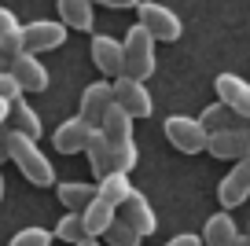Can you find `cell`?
Returning a JSON list of instances; mask_svg holds the SVG:
<instances>
[{"label": "cell", "mask_w": 250, "mask_h": 246, "mask_svg": "<svg viewBox=\"0 0 250 246\" xmlns=\"http://www.w3.org/2000/svg\"><path fill=\"white\" fill-rule=\"evenodd\" d=\"M11 162L22 169V177L33 187H52L55 184V169H52V162H48V154L37 147V140L22 136V132H11Z\"/></svg>", "instance_id": "6da1fadb"}, {"label": "cell", "mask_w": 250, "mask_h": 246, "mask_svg": "<svg viewBox=\"0 0 250 246\" xmlns=\"http://www.w3.org/2000/svg\"><path fill=\"white\" fill-rule=\"evenodd\" d=\"M122 48H125V77H136V81H147L155 74L158 59H155V37L144 30L140 22L122 37Z\"/></svg>", "instance_id": "7a4b0ae2"}, {"label": "cell", "mask_w": 250, "mask_h": 246, "mask_svg": "<svg viewBox=\"0 0 250 246\" xmlns=\"http://www.w3.org/2000/svg\"><path fill=\"white\" fill-rule=\"evenodd\" d=\"M136 15H140V26L151 33L155 41H180V33H184V22H180V15L173 8H166V4H158V0H140L136 4Z\"/></svg>", "instance_id": "3957f363"}, {"label": "cell", "mask_w": 250, "mask_h": 246, "mask_svg": "<svg viewBox=\"0 0 250 246\" xmlns=\"http://www.w3.org/2000/svg\"><path fill=\"white\" fill-rule=\"evenodd\" d=\"M166 140H169L180 154H199V151H206L210 132L203 129V122H199V118L173 114V118H166Z\"/></svg>", "instance_id": "277c9868"}, {"label": "cell", "mask_w": 250, "mask_h": 246, "mask_svg": "<svg viewBox=\"0 0 250 246\" xmlns=\"http://www.w3.org/2000/svg\"><path fill=\"white\" fill-rule=\"evenodd\" d=\"M110 88H114V103L125 110V114L133 118H151V110H155V100H151V92H147V85L144 81H136V77H114L110 81Z\"/></svg>", "instance_id": "5b68a950"}, {"label": "cell", "mask_w": 250, "mask_h": 246, "mask_svg": "<svg viewBox=\"0 0 250 246\" xmlns=\"http://www.w3.org/2000/svg\"><path fill=\"white\" fill-rule=\"evenodd\" d=\"M22 44L26 52L41 55V52H52V48L66 44V26L59 19H37V22H26L22 26Z\"/></svg>", "instance_id": "8992f818"}, {"label": "cell", "mask_w": 250, "mask_h": 246, "mask_svg": "<svg viewBox=\"0 0 250 246\" xmlns=\"http://www.w3.org/2000/svg\"><path fill=\"white\" fill-rule=\"evenodd\" d=\"M206 151L213 158H228V162H239L250 154V125L239 122L235 129H221V132H210L206 140Z\"/></svg>", "instance_id": "52a82bcc"}, {"label": "cell", "mask_w": 250, "mask_h": 246, "mask_svg": "<svg viewBox=\"0 0 250 246\" xmlns=\"http://www.w3.org/2000/svg\"><path fill=\"white\" fill-rule=\"evenodd\" d=\"M247 199H250V154L235 162L232 169L225 173V180L217 184V202H221L225 209L243 206Z\"/></svg>", "instance_id": "ba28073f"}, {"label": "cell", "mask_w": 250, "mask_h": 246, "mask_svg": "<svg viewBox=\"0 0 250 246\" xmlns=\"http://www.w3.org/2000/svg\"><path fill=\"white\" fill-rule=\"evenodd\" d=\"M88 52H92V62H96V70H100L103 77H122L125 74V48H122L118 37L96 33L92 44H88Z\"/></svg>", "instance_id": "9c48e42d"}, {"label": "cell", "mask_w": 250, "mask_h": 246, "mask_svg": "<svg viewBox=\"0 0 250 246\" xmlns=\"http://www.w3.org/2000/svg\"><path fill=\"white\" fill-rule=\"evenodd\" d=\"M8 74L19 81L22 96H26V92H44V88H48V66H44L33 52H19L15 59H11Z\"/></svg>", "instance_id": "30bf717a"}, {"label": "cell", "mask_w": 250, "mask_h": 246, "mask_svg": "<svg viewBox=\"0 0 250 246\" xmlns=\"http://www.w3.org/2000/svg\"><path fill=\"white\" fill-rule=\"evenodd\" d=\"M213 88H217V100L225 103V107H232L243 122H250V81H247V77L221 74L217 81H213Z\"/></svg>", "instance_id": "8fae6325"}, {"label": "cell", "mask_w": 250, "mask_h": 246, "mask_svg": "<svg viewBox=\"0 0 250 246\" xmlns=\"http://www.w3.org/2000/svg\"><path fill=\"white\" fill-rule=\"evenodd\" d=\"M114 107V88H110V81H92V85L81 92V110L78 118H85L92 129H100L103 114Z\"/></svg>", "instance_id": "7c38bea8"}, {"label": "cell", "mask_w": 250, "mask_h": 246, "mask_svg": "<svg viewBox=\"0 0 250 246\" xmlns=\"http://www.w3.org/2000/svg\"><path fill=\"white\" fill-rule=\"evenodd\" d=\"M118 217H122L125 224L133 231H140V235H155V228H158V217H155V209H151V202L144 199L140 191H133L129 199L118 206Z\"/></svg>", "instance_id": "4fadbf2b"}, {"label": "cell", "mask_w": 250, "mask_h": 246, "mask_svg": "<svg viewBox=\"0 0 250 246\" xmlns=\"http://www.w3.org/2000/svg\"><path fill=\"white\" fill-rule=\"evenodd\" d=\"M88 136H92V125H88L85 118H66V122L52 132V144H55L59 154H78V151H85Z\"/></svg>", "instance_id": "5bb4252c"}, {"label": "cell", "mask_w": 250, "mask_h": 246, "mask_svg": "<svg viewBox=\"0 0 250 246\" xmlns=\"http://www.w3.org/2000/svg\"><path fill=\"white\" fill-rule=\"evenodd\" d=\"M8 129L11 132H22V136L30 140H41V132H44V125H41V114L30 107V103L19 96V100H11L8 107Z\"/></svg>", "instance_id": "9a60e30c"}, {"label": "cell", "mask_w": 250, "mask_h": 246, "mask_svg": "<svg viewBox=\"0 0 250 246\" xmlns=\"http://www.w3.org/2000/svg\"><path fill=\"white\" fill-rule=\"evenodd\" d=\"M55 11H59V22L66 30H92L96 22L92 0H55Z\"/></svg>", "instance_id": "2e32d148"}, {"label": "cell", "mask_w": 250, "mask_h": 246, "mask_svg": "<svg viewBox=\"0 0 250 246\" xmlns=\"http://www.w3.org/2000/svg\"><path fill=\"white\" fill-rule=\"evenodd\" d=\"M235 235H239V228H235L232 213L221 209V213H213L210 221H206V228H203V235H199V239H203V246H232Z\"/></svg>", "instance_id": "e0dca14e"}, {"label": "cell", "mask_w": 250, "mask_h": 246, "mask_svg": "<svg viewBox=\"0 0 250 246\" xmlns=\"http://www.w3.org/2000/svg\"><path fill=\"white\" fill-rule=\"evenodd\" d=\"M0 52L8 55V59H15L19 52H26V44H22V22H19L15 11L4 8V4H0Z\"/></svg>", "instance_id": "ac0fdd59"}, {"label": "cell", "mask_w": 250, "mask_h": 246, "mask_svg": "<svg viewBox=\"0 0 250 246\" xmlns=\"http://www.w3.org/2000/svg\"><path fill=\"white\" fill-rule=\"evenodd\" d=\"M114 217H118V209L110 206V202H103L100 195H96V199L88 202L85 209H81V224H85V231H88L92 239H96V235H103V231L114 224Z\"/></svg>", "instance_id": "d6986e66"}, {"label": "cell", "mask_w": 250, "mask_h": 246, "mask_svg": "<svg viewBox=\"0 0 250 246\" xmlns=\"http://www.w3.org/2000/svg\"><path fill=\"white\" fill-rule=\"evenodd\" d=\"M85 154H88V165H92L96 177H107V173L114 169V147L107 144V136H103L100 129H92V136H88V144H85Z\"/></svg>", "instance_id": "ffe728a7"}, {"label": "cell", "mask_w": 250, "mask_h": 246, "mask_svg": "<svg viewBox=\"0 0 250 246\" xmlns=\"http://www.w3.org/2000/svg\"><path fill=\"white\" fill-rule=\"evenodd\" d=\"M100 132L107 136V144H110V147H118V144H125V140H133V118H129V114H125V110L114 103V107L103 114Z\"/></svg>", "instance_id": "44dd1931"}, {"label": "cell", "mask_w": 250, "mask_h": 246, "mask_svg": "<svg viewBox=\"0 0 250 246\" xmlns=\"http://www.w3.org/2000/svg\"><path fill=\"white\" fill-rule=\"evenodd\" d=\"M136 187L129 184V173H118V169H110L107 177H100V184H96V195H100L103 202H110V206H122L129 195H133Z\"/></svg>", "instance_id": "7402d4cb"}, {"label": "cell", "mask_w": 250, "mask_h": 246, "mask_svg": "<svg viewBox=\"0 0 250 246\" xmlns=\"http://www.w3.org/2000/svg\"><path fill=\"white\" fill-rule=\"evenodd\" d=\"M55 195H59V202L70 209V213H81V209L96 199V187L81 184V180H62V184H55Z\"/></svg>", "instance_id": "603a6c76"}, {"label": "cell", "mask_w": 250, "mask_h": 246, "mask_svg": "<svg viewBox=\"0 0 250 246\" xmlns=\"http://www.w3.org/2000/svg\"><path fill=\"white\" fill-rule=\"evenodd\" d=\"M199 122H203V129H206V132H221V129H235L243 118L235 114L232 107H225V103L217 100V103H210V107L199 114Z\"/></svg>", "instance_id": "cb8c5ba5"}, {"label": "cell", "mask_w": 250, "mask_h": 246, "mask_svg": "<svg viewBox=\"0 0 250 246\" xmlns=\"http://www.w3.org/2000/svg\"><path fill=\"white\" fill-rule=\"evenodd\" d=\"M52 235L62 239V243H81V239H88V231H85V224H81V213H66V217H59Z\"/></svg>", "instance_id": "d4e9b609"}, {"label": "cell", "mask_w": 250, "mask_h": 246, "mask_svg": "<svg viewBox=\"0 0 250 246\" xmlns=\"http://www.w3.org/2000/svg\"><path fill=\"white\" fill-rule=\"evenodd\" d=\"M103 235H107V243H110V246H140V239H144L140 231H133L129 224L122 221V217H114V224H110Z\"/></svg>", "instance_id": "484cf974"}, {"label": "cell", "mask_w": 250, "mask_h": 246, "mask_svg": "<svg viewBox=\"0 0 250 246\" xmlns=\"http://www.w3.org/2000/svg\"><path fill=\"white\" fill-rule=\"evenodd\" d=\"M136 162H140V151H136V140H125V144L114 147V169L118 173H133Z\"/></svg>", "instance_id": "4316f807"}, {"label": "cell", "mask_w": 250, "mask_h": 246, "mask_svg": "<svg viewBox=\"0 0 250 246\" xmlns=\"http://www.w3.org/2000/svg\"><path fill=\"white\" fill-rule=\"evenodd\" d=\"M52 231L48 228H37V224H33V228H22V231H15V239H11L8 246H52Z\"/></svg>", "instance_id": "83f0119b"}, {"label": "cell", "mask_w": 250, "mask_h": 246, "mask_svg": "<svg viewBox=\"0 0 250 246\" xmlns=\"http://www.w3.org/2000/svg\"><path fill=\"white\" fill-rule=\"evenodd\" d=\"M19 96H22V88H19V81L11 74H0V100H19Z\"/></svg>", "instance_id": "f1b7e54d"}, {"label": "cell", "mask_w": 250, "mask_h": 246, "mask_svg": "<svg viewBox=\"0 0 250 246\" xmlns=\"http://www.w3.org/2000/svg\"><path fill=\"white\" fill-rule=\"evenodd\" d=\"M11 162V129L8 125H0V165Z\"/></svg>", "instance_id": "f546056e"}, {"label": "cell", "mask_w": 250, "mask_h": 246, "mask_svg": "<svg viewBox=\"0 0 250 246\" xmlns=\"http://www.w3.org/2000/svg\"><path fill=\"white\" fill-rule=\"evenodd\" d=\"M166 246H203V239L199 235H173Z\"/></svg>", "instance_id": "4dcf8cb0"}, {"label": "cell", "mask_w": 250, "mask_h": 246, "mask_svg": "<svg viewBox=\"0 0 250 246\" xmlns=\"http://www.w3.org/2000/svg\"><path fill=\"white\" fill-rule=\"evenodd\" d=\"M92 4H107V8H136V4H140V0H92Z\"/></svg>", "instance_id": "1f68e13d"}, {"label": "cell", "mask_w": 250, "mask_h": 246, "mask_svg": "<svg viewBox=\"0 0 250 246\" xmlns=\"http://www.w3.org/2000/svg\"><path fill=\"white\" fill-rule=\"evenodd\" d=\"M8 107H11V103H8V100H0V125L8 122Z\"/></svg>", "instance_id": "d6a6232c"}, {"label": "cell", "mask_w": 250, "mask_h": 246, "mask_svg": "<svg viewBox=\"0 0 250 246\" xmlns=\"http://www.w3.org/2000/svg\"><path fill=\"white\" fill-rule=\"evenodd\" d=\"M8 66H11V59H8L4 52H0V74H8Z\"/></svg>", "instance_id": "836d02e7"}, {"label": "cell", "mask_w": 250, "mask_h": 246, "mask_svg": "<svg viewBox=\"0 0 250 246\" xmlns=\"http://www.w3.org/2000/svg\"><path fill=\"white\" fill-rule=\"evenodd\" d=\"M232 246H250V235H235V243Z\"/></svg>", "instance_id": "e575fe53"}, {"label": "cell", "mask_w": 250, "mask_h": 246, "mask_svg": "<svg viewBox=\"0 0 250 246\" xmlns=\"http://www.w3.org/2000/svg\"><path fill=\"white\" fill-rule=\"evenodd\" d=\"M74 246H100V243H96V239L88 235V239H81V243H74Z\"/></svg>", "instance_id": "d590c367"}, {"label": "cell", "mask_w": 250, "mask_h": 246, "mask_svg": "<svg viewBox=\"0 0 250 246\" xmlns=\"http://www.w3.org/2000/svg\"><path fill=\"white\" fill-rule=\"evenodd\" d=\"M0 202H4V173H0Z\"/></svg>", "instance_id": "8d00e7d4"}, {"label": "cell", "mask_w": 250, "mask_h": 246, "mask_svg": "<svg viewBox=\"0 0 250 246\" xmlns=\"http://www.w3.org/2000/svg\"><path fill=\"white\" fill-rule=\"evenodd\" d=\"M247 235H250V228H247Z\"/></svg>", "instance_id": "74e56055"}]
</instances>
